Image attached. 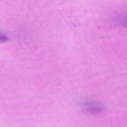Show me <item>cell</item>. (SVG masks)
<instances>
[{"instance_id": "1", "label": "cell", "mask_w": 127, "mask_h": 127, "mask_svg": "<svg viewBox=\"0 0 127 127\" xmlns=\"http://www.w3.org/2000/svg\"><path fill=\"white\" fill-rule=\"evenodd\" d=\"M84 107L87 113L92 115H97L102 113L103 107L97 102L88 101L84 104Z\"/></svg>"}, {"instance_id": "2", "label": "cell", "mask_w": 127, "mask_h": 127, "mask_svg": "<svg viewBox=\"0 0 127 127\" xmlns=\"http://www.w3.org/2000/svg\"><path fill=\"white\" fill-rule=\"evenodd\" d=\"M8 40V37L4 34L0 32V42H4Z\"/></svg>"}]
</instances>
